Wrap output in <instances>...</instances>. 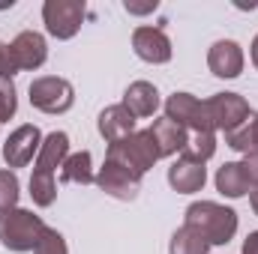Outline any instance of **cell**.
Here are the masks:
<instances>
[{
    "instance_id": "cell-17",
    "label": "cell",
    "mask_w": 258,
    "mask_h": 254,
    "mask_svg": "<svg viewBox=\"0 0 258 254\" xmlns=\"http://www.w3.org/2000/svg\"><path fill=\"white\" fill-rule=\"evenodd\" d=\"M123 105L132 117H153L159 108V90L147 81H135L123 93Z\"/></svg>"
},
{
    "instance_id": "cell-1",
    "label": "cell",
    "mask_w": 258,
    "mask_h": 254,
    "mask_svg": "<svg viewBox=\"0 0 258 254\" xmlns=\"http://www.w3.org/2000/svg\"><path fill=\"white\" fill-rule=\"evenodd\" d=\"M69 156V135L66 132H51L36 156L33 177H30V194L36 206H51L57 197V183H54V168H60Z\"/></svg>"
},
{
    "instance_id": "cell-2",
    "label": "cell",
    "mask_w": 258,
    "mask_h": 254,
    "mask_svg": "<svg viewBox=\"0 0 258 254\" xmlns=\"http://www.w3.org/2000/svg\"><path fill=\"white\" fill-rule=\"evenodd\" d=\"M186 227L198 230L210 245H225L237 230V212L213 200H198L186 209Z\"/></svg>"
},
{
    "instance_id": "cell-12",
    "label": "cell",
    "mask_w": 258,
    "mask_h": 254,
    "mask_svg": "<svg viewBox=\"0 0 258 254\" xmlns=\"http://www.w3.org/2000/svg\"><path fill=\"white\" fill-rule=\"evenodd\" d=\"M204 180H207V168H204V162L192 159L186 150H183L180 159L168 168V183H171V189L174 191H183V194L198 191L201 186H204Z\"/></svg>"
},
{
    "instance_id": "cell-23",
    "label": "cell",
    "mask_w": 258,
    "mask_h": 254,
    "mask_svg": "<svg viewBox=\"0 0 258 254\" xmlns=\"http://www.w3.org/2000/svg\"><path fill=\"white\" fill-rule=\"evenodd\" d=\"M33 254H66L63 236H60L57 230L45 227V230H42V236H39V242H36V248H33Z\"/></svg>"
},
{
    "instance_id": "cell-7",
    "label": "cell",
    "mask_w": 258,
    "mask_h": 254,
    "mask_svg": "<svg viewBox=\"0 0 258 254\" xmlns=\"http://www.w3.org/2000/svg\"><path fill=\"white\" fill-rule=\"evenodd\" d=\"M84 9L87 6L81 0H48L42 6V18H45L48 33L57 36V39H72L81 27Z\"/></svg>"
},
{
    "instance_id": "cell-16",
    "label": "cell",
    "mask_w": 258,
    "mask_h": 254,
    "mask_svg": "<svg viewBox=\"0 0 258 254\" xmlns=\"http://www.w3.org/2000/svg\"><path fill=\"white\" fill-rule=\"evenodd\" d=\"M135 132V117L126 111V105H111L99 114V135L108 141V144H117Z\"/></svg>"
},
{
    "instance_id": "cell-19",
    "label": "cell",
    "mask_w": 258,
    "mask_h": 254,
    "mask_svg": "<svg viewBox=\"0 0 258 254\" xmlns=\"http://www.w3.org/2000/svg\"><path fill=\"white\" fill-rule=\"evenodd\" d=\"M60 168H63V171H60V180H63V183H81V186L96 183V177H93V171H90V153H87V150L66 156V162Z\"/></svg>"
},
{
    "instance_id": "cell-27",
    "label": "cell",
    "mask_w": 258,
    "mask_h": 254,
    "mask_svg": "<svg viewBox=\"0 0 258 254\" xmlns=\"http://www.w3.org/2000/svg\"><path fill=\"white\" fill-rule=\"evenodd\" d=\"M243 254H258V230L246 236V242H243Z\"/></svg>"
},
{
    "instance_id": "cell-30",
    "label": "cell",
    "mask_w": 258,
    "mask_h": 254,
    "mask_svg": "<svg viewBox=\"0 0 258 254\" xmlns=\"http://www.w3.org/2000/svg\"><path fill=\"white\" fill-rule=\"evenodd\" d=\"M252 63H255V69H258V36H255V42H252Z\"/></svg>"
},
{
    "instance_id": "cell-11",
    "label": "cell",
    "mask_w": 258,
    "mask_h": 254,
    "mask_svg": "<svg viewBox=\"0 0 258 254\" xmlns=\"http://www.w3.org/2000/svg\"><path fill=\"white\" fill-rule=\"evenodd\" d=\"M132 48L144 63H168L171 60V42L162 33V27H138L132 33Z\"/></svg>"
},
{
    "instance_id": "cell-21",
    "label": "cell",
    "mask_w": 258,
    "mask_h": 254,
    "mask_svg": "<svg viewBox=\"0 0 258 254\" xmlns=\"http://www.w3.org/2000/svg\"><path fill=\"white\" fill-rule=\"evenodd\" d=\"M18 203V177L12 171H0V215L15 209Z\"/></svg>"
},
{
    "instance_id": "cell-31",
    "label": "cell",
    "mask_w": 258,
    "mask_h": 254,
    "mask_svg": "<svg viewBox=\"0 0 258 254\" xmlns=\"http://www.w3.org/2000/svg\"><path fill=\"white\" fill-rule=\"evenodd\" d=\"M252 209H255V215H258V189H252Z\"/></svg>"
},
{
    "instance_id": "cell-20",
    "label": "cell",
    "mask_w": 258,
    "mask_h": 254,
    "mask_svg": "<svg viewBox=\"0 0 258 254\" xmlns=\"http://www.w3.org/2000/svg\"><path fill=\"white\" fill-rule=\"evenodd\" d=\"M207 248H210V242L186 224L171 236V254H207Z\"/></svg>"
},
{
    "instance_id": "cell-29",
    "label": "cell",
    "mask_w": 258,
    "mask_h": 254,
    "mask_svg": "<svg viewBox=\"0 0 258 254\" xmlns=\"http://www.w3.org/2000/svg\"><path fill=\"white\" fill-rule=\"evenodd\" d=\"M249 129H252V150H258V117L249 120Z\"/></svg>"
},
{
    "instance_id": "cell-3",
    "label": "cell",
    "mask_w": 258,
    "mask_h": 254,
    "mask_svg": "<svg viewBox=\"0 0 258 254\" xmlns=\"http://www.w3.org/2000/svg\"><path fill=\"white\" fill-rule=\"evenodd\" d=\"M42 230H45L42 218L27 209H9L0 215V242L9 251H33Z\"/></svg>"
},
{
    "instance_id": "cell-5",
    "label": "cell",
    "mask_w": 258,
    "mask_h": 254,
    "mask_svg": "<svg viewBox=\"0 0 258 254\" xmlns=\"http://www.w3.org/2000/svg\"><path fill=\"white\" fill-rule=\"evenodd\" d=\"M72 102H75V90L66 78L45 75L30 84V105L45 114H63L72 108Z\"/></svg>"
},
{
    "instance_id": "cell-28",
    "label": "cell",
    "mask_w": 258,
    "mask_h": 254,
    "mask_svg": "<svg viewBox=\"0 0 258 254\" xmlns=\"http://www.w3.org/2000/svg\"><path fill=\"white\" fill-rule=\"evenodd\" d=\"M156 9V3H144V6H135V3H129L126 0V12H135V15H144V12H153Z\"/></svg>"
},
{
    "instance_id": "cell-8",
    "label": "cell",
    "mask_w": 258,
    "mask_h": 254,
    "mask_svg": "<svg viewBox=\"0 0 258 254\" xmlns=\"http://www.w3.org/2000/svg\"><path fill=\"white\" fill-rule=\"evenodd\" d=\"M165 117L174 120L183 129H195V132H213L210 114H207V102H198L189 93H174L165 102Z\"/></svg>"
},
{
    "instance_id": "cell-4",
    "label": "cell",
    "mask_w": 258,
    "mask_h": 254,
    "mask_svg": "<svg viewBox=\"0 0 258 254\" xmlns=\"http://www.w3.org/2000/svg\"><path fill=\"white\" fill-rule=\"evenodd\" d=\"M156 159H159V150H156L150 132H132L123 141L108 144V162L123 165L126 171L138 174V177H144V171L153 168Z\"/></svg>"
},
{
    "instance_id": "cell-14",
    "label": "cell",
    "mask_w": 258,
    "mask_h": 254,
    "mask_svg": "<svg viewBox=\"0 0 258 254\" xmlns=\"http://www.w3.org/2000/svg\"><path fill=\"white\" fill-rule=\"evenodd\" d=\"M207 66H210V72L216 78H237L240 69H243V51H240V45L231 42V39H219L210 48V54H207Z\"/></svg>"
},
{
    "instance_id": "cell-26",
    "label": "cell",
    "mask_w": 258,
    "mask_h": 254,
    "mask_svg": "<svg viewBox=\"0 0 258 254\" xmlns=\"http://www.w3.org/2000/svg\"><path fill=\"white\" fill-rule=\"evenodd\" d=\"M240 165H243V174H246V183H249V189H252V186L258 189V150L246 153V159H243Z\"/></svg>"
},
{
    "instance_id": "cell-18",
    "label": "cell",
    "mask_w": 258,
    "mask_h": 254,
    "mask_svg": "<svg viewBox=\"0 0 258 254\" xmlns=\"http://www.w3.org/2000/svg\"><path fill=\"white\" fill-rule=\"evenodd\" d=\"M216 189L225 197H243L249 191V183H246V174H243V165L240 162H228L219 168L216 174Z\"/></svg>"
},
{
    "instance_id": "cell-13",
    "label": "cell",
    "mask_w": 258,
    "mask_h": 254,
    "mask_svg": "<svg viewBox=\"0 0 258 254\" xmlns=\"http://www.w3.org/2000/svg\"><path fill=\"white\" fill-rule=\"evenodd\" d=\"M147 132H150V138H153V144H156V150H159V159H162V156L183 153V150L189 147V135H186V129L177 126V123L168 120V117L153 120V126L147 129Z\"/></svg>"
},
{
    "instance_id": "cell-25",
    "label": "cell",
    "mask_w": 258,
    "mask_h": 254,
    "mask_svg": "<svg viewBox=\"0 0 258 254\" xmlns=\"http://www.w3.org/2000/svg\"><path fill=\"white\" fill-rule=\"evenodd\" d=\"M15 72H18V63L12 57V48L0 42V78H12Z\"/></svg>"
},
{
    "instance_id": "cell-10",
    "label": "cell",
    "mask_w": 258,
    "mask_h": 254,
    "mask_svg": "<svg viewBox=\"0 0 258 254\" xmlns=\"http://www.w3.org/2000/svg\"><path fill=\"white\" fill-rule=\"evenodd\" d=\"M96 183H99V189L108 191V194L117 197V200H135L138 186H141V177L132 174V171H126V168L117 165V162H105L102 171L96 174Z\"/></svg>"
},
{
    "instance_id": "cell-6",
    "label": "cell",
    "mask_w": 258,
    "mask_h": 254,
    "mask_svg": "<svg viewBox=\"0 0 258 254\" xmlns=\"http://www.w3.org/2000/svg\"><path fill=\"white\" fill-rule=\"evenodd\" d=\"M207 114H210V123L213 129L231 135L240 126H246L252 120L249 114V105L237 96V93H216L213 99H207Z\"/></svg>"
},
{
    "instance_id": "cell-24",
    "label": "cell",
    "mask_w": 258,
    "mask_h": 254,
    "mask_svg": "<svg viewBox=\"0 0 258 254\" xmlns=\"http://www.w3.org/2000/svg\"><path fill=\"white\" fill-rule=\"evenodd\" d=\"M15 84L12 78H0V123L15 114Z\"/></svg>"
},
{
    "instance_id": "cell-22",
    "label": "cell",
    "mask_w": 258,
    "mask_h": 254,
    "mask_svg": "<svg viewBox=\"0 0 258 254\" xmlns=\"http://www.w3.org/2000/svg\"><path fill=\"white\" fill-rule=\"evenodd\" d=\"M186 153H189L192 159H198V162H207V159L216 153V138H213V132H195V138L189 141Z\"/></svg>"
},
{
    "instance_id": "cell-9",
    "label": "cell",
    "mask_w": 258,
    "mask_h": 254,
    "mask_svg": "<svg viewBox=\"0 0 258 254\" xmlns=\"http://www.w3.org/2000/svg\"><path fill=\"white\" fill-rule=\"evenodd\" d=\"M42 147V135L36 126H21L9 135V141L3 144V159L9 168H24L33 162V156H39Z\"/></svg>"
},
{
    "instance_id": "cell-15",
    "label": "cell",
    "mask_w": 258,
    "mask_h": 254,
    "mask_svg": "<svg viewBox=\"0 0 258 254\" xmlns=\"http://www.w3.org/2000/svg\"><path fill=\"white\" fill-rule=\"evenodd\" d=\"M9 48H12V57H15L18 69H39V66L45 63V57H48L45 39H42L39 33H33V30L18 33Z\"/></svg>"
}]
</instances>
